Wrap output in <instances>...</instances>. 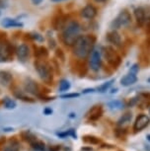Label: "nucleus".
<instances>
[{
  "mask_svg": "<svg viewBox=\"0 0 150 151\" xmlns=\"http://www.w3.org/2000/svg\"><path fill=\"white\" fill-rule=\"evenodd\" d=\"M95 44V38L92 36H79L73 44V52L79 58H85L91 53Z\"/></svg>",
  "mask_w": 150,
  "mask_h": 151,
  "instance_id": "f257e3e1",
  "label": "nucleus"
},
{
  "mask_svg": "<svg viewBox=\"0 0 150 151\" xmlns=\"http://www.w3.org/2000/svg\"><path fill=\"white\" fill-rule=\"evenodd\" d=\"M81 27L77 22L72 21L64 26L63 32H62V40L64 44L67 45H73L76 39L79 37Z\"/></svg>",
  "mask_w": 150,
  "mask_h": 151,
  "instance_id": "f03ea898",
  "label": "nucleus"
},
{
  "mask_svg": "<svg viewBox=\"0 0 150 151\" xmlns=\"http://www.w3.org/2000/svg\"><path fill=\"white\" fill-rule=\"evenodd\" d=\"M35 68L44 82L50 84L52 81V70L47 62L42 60V59H37L35 61Z\"/></svg>",
  "mask_w": 150,
  "mask_h": 151,
  "instance_id": "7ed1b4c3",
  "label": "nucleus"
},
{
  "mask_svg": "<svg viewBox=\"0 0 150 151\" xmlns=\"http://www.w3.org/2000/svg\"><path fill=\"white\" fill-rule=\"evenodd\" d=\"M131 14L126 11H121L118 14V17L114 20V22L112 23V26L114 29H120L121 27H126L131 23Z\"/></svg>",
  "mask_w": 150,
  "mask_h": 151,
  "instance_id": "20e7f679",
  "label": "nucleus"
},
{
  "mask_svg": "<svg viewBox=\"0 0 150 151\" xmlns=\"http://www.w3.org/2000/svg\"><path fill=\"white\" fill-rule=\"evenodd\" d=\"M13 47L9 42L4 41L0 44V62L8 61L12 58Z\"/></svg>",
  "mask_w": 150,
  "mask_h": 151,
  "instance_id": "39448f33",
  "label": "nucleus"
},
{
  "mask_svg": "<svg viewBox=\"0 0 150 151\" xmlns=\"http://www.w3.org/2000/svg\"><path fill=\"white\" fill-rule=\"evenodd\" d=\"M89 65L91 70L98 71L101 67V53L97 50H93L91 52V55H90Z\"/></svg>",
  "mask_w": 150,
  "mask_h": 151,
  "instance_id": "423d86ee",
  "label": "nucleus"
},
{
  "mask_svg": "<svg viewBox=\"0 0 150 151\" xmlns=\"http://www.w3.org/2000/svg\"><path fill=\"white\" fill-rule=\"evenodd\" d=\"M149 124H150L149 116L146 115H140L135 119V122L133 124V129L135 132H140V130L146 129L149 125Z\"/></svg>",
  "mask_w": 150,
  "mask_h": 151,
  "instance_id": "0eeeda50",
  "label": "nucleus"
},
{
  "mask_svg": "<svg viewBox=\"0 0 150 151\" xmlns=\"http://www.w3.org/2000/svg\"><path fill=\"white\" fill-rule=\"evenodd\" d=\"M105 56H106L107 60H108L110 63L114 66H118L121 62V59H120V56L117 55V52L113 50L112 47H106L105 48Z\"/></svg>",
  "mask_w": 150,
  "mask_h": 151,
  "instance_id": "6e6552de",
  "label": "nucleus"
},
{
  "mask_svg": "<svg viewBox=\"0 0 150 151\" xmlns=\"http://www.w3.org/2000/svg\"><path fill=\"white\" fill-rule=\"evenodd\" d=\"M16 55L20 61L25 62L28 59V58H29V55H30L29 47L25 44L19 45L16 48Z\"/></svg>",
  "mask_w": 150,
  "mask_h": 151,
  "instance_id": "1a4fd4ad",
  "label": "nucleus"
},
{
  "mask_svg": "<svg viewBox=\"0 0 150 151\" xmlns=\"http://www.w3.org/2000/svg\"><path fill=\"white\" fill-rule=\"evenodd\" d=\"M25 90L28 93L32 94V95H39V85L32 79H27L26 82H25Z\"/></svg>",
  "mask_w": 150,
  "mask_h": 151,
  "instance_id": "9d476101",
  "label": "nucleus"
},
{
  "mask_svg": "<svg viewBox=\"0 0 150 151\" xmlns=\"http://www.w3.org/2000/svg\"><path fill=\"white\" fill-rule=\"evenodd\" d=\"M136 81H137L136 73H133L129 71V73H127L126 75H124L123 77L121 78V84L124 87H127V86H131V85L134 84Z\"/></svg>",
  "mask_w": 150,
  "mask_h": 151,
  "instance_id": "9b49d317",
  "label": "nucleus"
},
{
  "mask_svg": "<svg viewBox=\"0 0 150 151\" xmlns=\"http://www.w3.org/2000/svg\"><path fill=\"white\" fill-rule=\"evenodd\" d=\"M97 14V10L93 5H86L83 9L81 10V16L85 19H93Z\"/></svg>",
  "mask_w": 150,
  "mask_h": 151,
  "instance_id": "f8f14e48",
  "label": "nucleus"
},
{
  "mask_svg": "<svg viewBox=\"0 0 150 151\" xmlns=\"http://www.w3.org/2000/svg\"><path fill=\"white\" fill-rule=\"evenodd\" d=\"M12 80H13V76L10 72L5 70L0 71V83L3 85V86L5 87L9 86L12 83Z\"/></svg>",
  "mask_w": 150,
  "mask_h": 151,
  "instance_id": "ddd939ff",
  "label": "nucleus"
},
{
  "mask_svg": "<svg viewBox=\"0 0 150 151\" xmlns=\"http://www.w3.org/2000/svg\"><path fill=\"white\" fill-rule=\"evenodd\" d=\"M1 25L4 28H20L23 27V23L17 21L15 19H11V18H5L2 20Z\"/></svg>",
  "mask_w": 150,
  "mask_h": 151,
  "instance_id": "4468645a",
  "label": "nucleus"
},
{
  "mask_svg": "<svg viewBox=\"0 0 150 151\" xmlns=\"http://www.w3.org/2000/svg\"><path fill=\"white\" fill-rule=\"evenodd\" d=\"M134 16L135 19H136V22L139 26H142L145 22V11H144L143 8L138 7L134 10Z\"/></svg>",
  "mask_w": 150,
  "mask_h": 151,
  "instance_id": "2eb2a0df",
  "label": "nucleus"
},
{
  "mask_svg": "<svg viewBox=\"0 0 150 151\" xmlns=\"http://www.w3.org/2000/svg\"><path fill=\"white\" fill-rule=\"evenodd\" d=\"M103 115V109L100 106H95L89 113L90 121H97Z\"/></svg>",
  "mask_w": 150,
  "mask_h": 151,
  "instance_id": "dca6fc26",
  "label": "nucleus"
},
{
  "mask_svg": "<svg viewBox=\"0 0 150 151\" xmlns=\"http://www.w3.org/2000/svg\"><path fill=\"white\" fill-rule=\"evenodd\" d=\"M107 39H108V41L111 42V44L116 45H120L121 42V36L117 31H112V32H110L108 34V36H107Z\"/></svg>",
  "mask_w": 150,
  "mask_h": 151,
  "instance_id": "f3484780",
  "label": "nucleus"
},
{
  "mask_svg": "<svg viewBox=\"0 0 150 151\" xmlns=\"http://www.w3.org/2000/svg\"><path fill=\"white\" fill-rule=\"evenodd\" d=\"M3 151H20V143L17 140H11L6 146L3 148Z\"/></svg>",
  "mask_w": 150,
  "mask_h": 151,
  "instance_id": "a211bd4d",
  "label": "nucleus"
},
{
  "mask_svg": "<svg viewBox=\"0 0 150 151\" xmlns=\"http://www.w3.org/2000/svg\"><path fill=\"white\" fill-rule=\"evenodd\" d=\"M83 141L85 143H89V144H92V145H97L101 142V139H99L98 137L96 136H93V135H85L83 136Z\"/></svg>",
  "mask_w": 150,
  "mask_h": 151,
  "instance_id": "6ab92c4d",
  "label": "nucleus"
},
{
  "mask_svg": "<svg viewBox=\"0 0 150 151\" xmlns=\"http://www.w3.org/2000/svg\"><path fill=\"white\" fill-rule=\"evenodd\" d=\"M21 136H22V138H23V140L25 141H27V142H29L30 144H32L34 141H36L37 140V137L35 135L33 134V133H31L29 132H22L21 133Z\"/></svg>",
  "mask_w": 150,
  "mask_h": 151,
  "instance_id": "aec40b11",
  "label": "nucleus"
},
{
  "mask_svg": "<svg viewBox=\"0 0 150 151\" xmlns=\"http://www.w3.org/2000/svg\"><path fill=\"white\" fill-rule=\"evenodd\" d=\"M131 119H132L131 113H126L124 115H123V116H121L120 119H118V125L126 124H128V122H131Z\"/></svg>",
  "mask_w": 150,
  "mask_h": 151,
  "instance_id": "412c9836",
  "label": "nucleus"
},
{
  "mask_svg": "<svg viewBox=\"0 0 150 151\" xmlns=\"http://www.w3.org/2000/svg\"><path fill=\"white\" fill-rule=\"evenodd\" d=\"M108 106L111 110H121L123 108V103L120 100H114V101L110 102Z\"/></svg>",
  "mask_w": 150,
  "mask_h": 151,
  "instance_id": "4be33fe9",
  "label": "nucleus"
},
{
  "mask_svg": "<svg viewBox=\"0 0 150 151\" xmlns=\"http://www.w3.org/2000/svg\"><path fill=\"white\" fill-rule=\"evenodd\" d=\"M3 104L6 109H14V108H16L17 106L16 102L11 98H9V97H5L3 99Z\"/></svg>",
  "mask_w": 150,
  "mask_h": 151,
  "instance_id": "5701e85b",
  "label": "nucleus"
},
{
  "mask_svg": "<svg viewBox=\"0 0 150 151\" xmlns=\"http://www.w3.org/2000/svg\"><path fill=\"white\" fill-rule=\"evenodd\" d=\"M115 82V79H112V80H110V81H107V82H105L104 84H102L101 86H99L97 88V90H98V92H100V93H104V92H106L107 90L109 89L110 87L112 86V84Z\"/></svg>",
  "mask_w": 150,
  "mask_h": 151,
  "instance_id": "b1692460",
  "label": "nucleus"
},
{
  "mask_svg": "<svg viewBox=\"0 0 150 151\" xmlns=\"http://www.w3.org/2000/svg\"><path fill=\"white\" fill-rule=\"evenodd\" d=\"M31 145H32V147L37 151H44L46 150V145H44V143L42 141L38 140V139H37L36 141H34Z\"/></svg>",
  "mask_w": 150,
  "mask_h": 151,
  "instance_id": "393cba45",
  "label": "nucleus"
},
{
  "mask_svg": "<svg viewBox=\"0 0 150 151\" xmlns=\"http://www.w3.org/2000/svg\"><path fill=\"white\" fill-rule=\"evenodd\" d=\"M69 88H70L69 81L65 80V79L60 81V83H59V91H60V92H64V91L69 90Z\"/></svg>",
  "mask_w": 150,
  "mask_h": 151,
  "instance_id": "a878e982",
  "label": "nucleus"
},
{
  "mask_svg": "<svg viewBox=\"0 0 150 151\" xmlns=\"http://www.w3.org/2000/svg\"><path fill=\"white\" fill-rule=\"evenodd\" d=\"M38 58H47V55H49V52H47V48L46 47H39L38 50H37V52H35Z\"/></svg>",
  "mask_w": 150,
  "mask_h": 151,
  "instance_id": "bb28decb",
  "label": "nucleus"
},
{
  "mask_svg": "<svg viewBox=\"0 0 150 151\" xmlns=\"http://www.w3.org/2000/svg\"><path fill=\"white\" fill-rule=\"evenodd\" d=\"M57 135L59 136V137H66V136H72V137L76 138V133H75V130L74 129H69L67 130V132H60V133H57Z\"/></svg>",
  "mask_w": 150,
  "mask_h": 151,
  "instance_id": "cd10ccee",
  "label": "nucleus"
},
{
  "mask_svg": "<svg viewBox=\"0 0 150 151\" xmlns=\"http://www.w3.org/2000/svg\"><path fill=\"white\" fill-rule=\"evenodd\" d=\"M30 37L37 42H44V38H42V36L39 35V34H38V33H32Z\"/></svg>",
  "mask_w": 150,
  "mask_h": 151,
  "instance_id": "c85d7f7f",
  "label": "nucleus"
},
{
  "mask_svg": "<svg viewBox=\"0 0 150 151\" xmlns=\"http://www.w3.org/2000/svg\"><path fill=\"white\" fill-rule=\"evenodd\" d=\"M126 129H117L116 130V135H117V137L121 138V139L126 137Z\"/></svg>",
  "mask_w": 150,
  "mask_h": 151,
  "instance_id": "c756f323",
  "label": "nucleus"
},
{
  "mask_svg": "<svg viewBox=\"0 0 150 151\" xmlns=\"http://www.w3.org/2000/svg\"><path fill=\"white\" fill-rule=\"evenodd\" d=\"M76 97H79L78 93H71V94H65V95H62L61 98L62 99H70V98H76Z\"/></svg>",
  "mask_w": 150,
  "mask_h": 151,
  "instance_id": "7c9ffc66",
  "label": "nucleus"
},
{
  "mask_svg": "<svg viewBox=\"0 0 150 151\" xmlns=\"http://www.w3.org/2000/svg\"><path fill=\"white\" fill-rule=\"evenodd\" d=\"M44 115H52V109H49V108H47V109H44Z\"/></svg>",
  "mask_w": 150,
  "mask_h": 151,
  "instance_id": "2f4dec72",
  "label": "nucleus"
},
{
  "mask_svg": "<svg viewBox=\"0 0 150 151\" xmlns=\"http://www.w3.org/2000/svg\"><path fill=\"white\" fill-rule=\"evenodd\" d=\"M31 1L34 5H39L42 2V0H31Z\"/></svg>",
  "mask_w": 150,
  "mask_h": 151,
  "instance_id": "473e14b6",
  "label": "nucleus"
},
{
  "mask_svg": "<svg viewBox=\"0 0 150 151\" xmlns=\"http://www.w3.org/2000/svg\"><path fill=\"white\" fill-rule=\"evenodd\" d=\"M92 92H95V89H93V88H89V89H85L83 91V93L84 94H86V93H92Z\"/></svg>",
  "mask_w": 150,
  "mask_h": 151,
  "instance_id": "72a5a7b5",
  "label": "nucleus"
},
{
  "mask_svg": "<svg viewBox=\"0 0 150 151\" xmlns=\"http://www.w3.org/2000/svg\"><path fill=\"white\" fill-rule=\"evenodd\" d=\"M101 147L102 148H114V146H113V145H110V144H103Z\"/></svg>",
  "mask_w": 150,
  "mask_h": 151,
  "instance_id": "f704fd0d",
  "label": "nucleus"
},
{
  "mask_svg": "<svg viewBox=\"0 0 150 151\" xmlns=\"http://www.w3.org/2000/svg\"><path fill=\"white\" fill-rule=\"evenodd\" d=\"M95 2H97V3H102V2H105L106 0H94Z\"/></svg>",
  "mask_w": 150,
  "mask_h": 151,
  "instance_id": "c9c22d12",
  "label": "nucleus"
},
{
  "mask_svg": "<svg viewBox=\"0 0 150 151\" xmlns=\"http://www.w3.org/2000/svg\"><path fill=\"white\" fill-rule=\"evenodd\" d=\"M52 2H62V1H65V0H52Z\"/></svg>",
  "mask_w": 150,
  "mask_h": 151,
  "instance_id": "e433bc0d",
  "label": "nucleus"
},
{
  "mask_svg": "<svg viewBox=\"0 0 150 151\" xmlns=\"http://www.w3.org/2000/svg\"><path fill=\"white\" fill-rule=\"evenodd\" d=\"M83 150H90V151H92V148H83Z\"/></svg>",
  "mask_w": 150,
  "mask_h": 151,
  "instance_id": "4c0bfd02",
  "label": "nucleus"
},
{
  "mask_svg": "<svg viewBox=\"0 0 150 151\" xmlns=\"http://www.w3.org/2000/svg\"><path fill=\"white\" fill-rule=\"evenodd\" d=\"M118 91V89H113V91H112V93H116Z\"/></svg>",
  "mask_w": 150,
  "mask_h": 151,
  "instance_id": "58836bf2",
  "label": "nucleus"
},
{
  "mask_svg": "<svg viewBox=\"0 0 150 151\" xmlns=\"http://www.w3.org/2000/svg\"><path fill=\"white\" fill-rule=\"evenodd\" d=\"M10 130H13L12 129H6V130H5V132H10Z\"/></svg>",
  "mask_w": 150,
  "mask_h": 151,
  "instance_id": "ea45409f",
  "label": "nucleus"
},
{
  "mask_svg": "<svg viewBox=\"0 0 150 151\" xmlns=\"http://www.w3.org/2000/svg\"><path fill=\"white\" fill-rule=\"evenodd\" d=\"M147 139H148V140L150 141V134H148V135H147Z\"/></svg>",
  "mask_w": 150,
  "mask_h": 151,
  "instance_id": "a19ab883",
  "label": "nucleus"
},
{
  "mask_svg": "<svg viewBox=\"0 0 150 151\" xmlns=\"http://www.w3.org/2000/svg\"><path fill=\"white\" fill-rule=\"evenodd\" d=\"M148 83H150V78L148 79Z\"/></svg>",
  "mask_w": 150,
  "mask_h": 151,
  "instance_id": "79ce46f5",
  "label": "nucleus"
},
{
  "mask_svg": "<svg viewBox=\"0 0 150 151\" xmlns=\"http://www.w3.org/2000/svg\"><path fill=\"white\" fill-rule=\"evenodd\" d=\"M0 15H1V12H0Z\"/></svg>",
  "mask_w": 150,
  "mask_h": 151,
  "instance_id": "37998d69",
  "label": "nucleus"
},
{
  "mask_svg": "<svg viewBox=\"0 0 150 151\" xmlns=\"http://www.w3.org/2000/svg\"><path fill=\"white\" fill-rule=\"evenodd\" d=\"M149 113H150V109H149Z\"/></svg>",
  "mask_w": 150,
  "mask_h": 151,
  "instance_id": "c03bdc74",
  "label": "nucleus"
}]
</instances>
